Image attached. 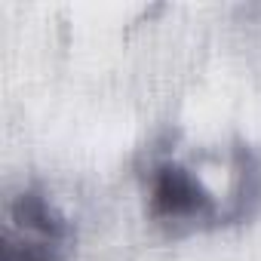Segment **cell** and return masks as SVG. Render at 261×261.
Segmentation results:
<instances>
[{
  "label": "cell",
  "mask_w": 261,
  "mask_h": 261,
  "mask_svg": "<svg viewBox=\"0 0 261 261\" xmlns=\"http://www.w3.org/2000/svg\"><path fill=\"white\" fill-rule=\"evenodd\" d=\"M71 243V221L46 194L22 191L7 203L0 261H65Z\"/></svg>",
  "instance_id": "1"
},
{
  "label": "cell",
  "mask_w": 261,
  "mask_h": 261,
  "mask_svg": "<svg viewBox=\"0 0 261 261\" xmlns=\"http://www.w3.org/2000/svg\"><path fill=\"white\" fill-rule=\"evenodd\" d=\"M148 212L172 227H200L233 221L230 209L206 188V181L175 160L154 163L148 172Z\"/></svg>",
  "instance_id": "2"
}]
</instances>
